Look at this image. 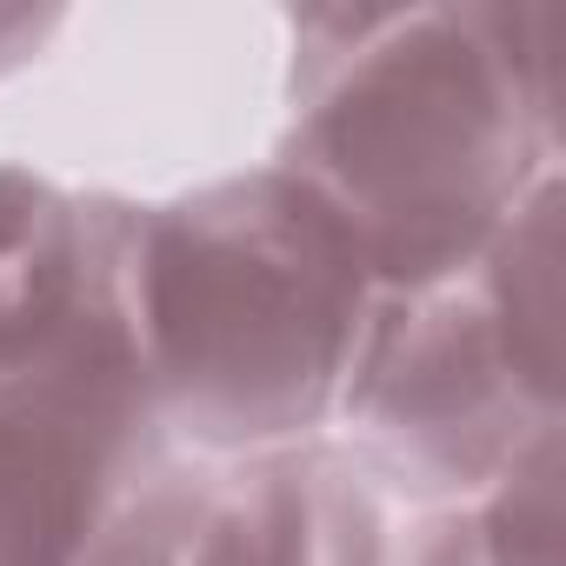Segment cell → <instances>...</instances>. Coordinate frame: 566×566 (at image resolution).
<instances>
[{
	"label": "cell",
	"instance_id": "cell-1",
	"mask_svg": "<svg viewBox=\"0 0 566 566\" xmlns=\"http://www.w3.org/2000/svg\"><path fill=\"white\" fill-rule=\"evenodd\" d=\"M287 34L273 167L340 220L380 294L467 266L559 174L553 8H307Z\"/></svg>",
	"mask_w": 566,
	"mask_h": 566
},
{
	"label": "cell",
	"instance_id": "cell-2",
	"mask_svg": "<svg viewBox=\"0 0 566 566\" xmlns=\"http://www.w3.org/2000/svg\"><path fill=\"white\" fill-rule=\"evenodd\" d=\"M380 307L340 220L280 167L134 200L127 327L167 440L207 460L334 427Z\"/></svg>",
	"mask_w": 566,
	"mask_h": 566
},
{
	"label": "cell",
	"instance_id": "cell-3",
	"mask_svg": "<svg viewBox=\"0 0 566 566\" xmlns=\"http://www.w3.org/2000/svg\"><path fill=\"white\" fill-rule=\"evenodd\" d=\"M334 420L367 480L440 506L559 440V174L467 266L380 294Z\"/></svg>",
	"mask_w": 566,
	"mask_h": 566
},
{
	"label": "cell",
	"instance_id": "cell-4",
	"mask_svg": "<svg viewBox=\"0 0 566 566\" xmlns=\"http://www.w3.org/2000/svg\"><path fill=\"white\" fill-rule=\"evenodd\" d=\"M160 460L167 427L134 354L120 247V280L87 327L0 380V566H81L107 506Z\"/></svg>",
	"mask_w": 566,
	"mask_h": 566
},
{
	"label": "cell",
	"instance_id": "cell-5",
	"mask_svg": "<svg viewBox=\"0 0 566 566\" xmlns=\"http://www.w3.org/2000/svg\"><path fill=\"white\" fill-rule=\"evenodd\" d=\"M374 480L334 447L160 460L134 480L81 566H387Z\"/></svg>",
	"mask_w": 566,
	"mask_h": 566
},
{
	"label": "cell",
	"instance_id": "cell-6",
	"mask_svg": "<svg viewBox=\"0 0 566 566\" xmlns=\"http://www.w3.org/2000/svg\"><path fill=\"white\" fill-rule=\"evenodd\" d=\"M134 200L67 193L0 160V380L48 360L114 294Z\"/></svg>",
	"mask_w": 566,
	"mask_h": 566
},
{
	"label": "cell",
	"instance_id": "cell-7",
	"mask_svg": "<svg viewBox=\"0 0 566 566\" xmlns=\"http://www.w3.org/2000/svg\"><path fill=\"white\" fill-rule=\"evenodd\" d=\"M407 566H559V440L420 520Z\"/></svg>",
	"mask_w": 566,
	"mask_h": 566
}]
</instances>
